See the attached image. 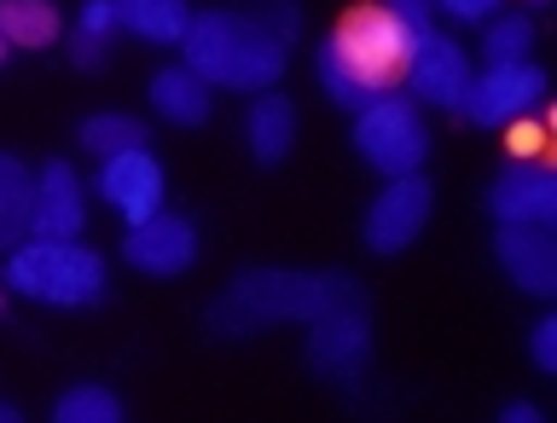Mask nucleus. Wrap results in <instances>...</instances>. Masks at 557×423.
Here are the masks:
<instances>
[{"mask_svg": "<svg viewBox=\"0 0 557 423\" xmlns=\"http://www.w3.org/2000/svg\"><path fill=\"white\" fill-rule=\"evenodd\" d=\"M546 99V70L517 59V64H487L482 76H470V94H465V111L476 128H505V122L540 111Z\"/></svg>", "mask_w": 557, "mask_h": 423, "instance_id": "nucleus-6", "label": "nucleus"}, {"mask_svg": "<svg viewBox=\"0 0 557 423\" xmlns=\"http://www.w3.org/2000/svg\"><path fill=\"white\" fill-rule=\"evenodd\" d=\"M29 209H35V169L0 151V250L29 238Z\"/></svg>", "mask_w": 557, "mask_h": 423, "instance_id": "nucleus-18", "label": "nucleus"}, {"mask_svg": "<svg viewBox=\"0 0 557 423\" xmlns=\"http://www.w3.org/2000/svg\"><path fill=\"white\" fill-rule=\"evenodd\" d=\"M0 285L47 308H94L104 296V261L82 238H24L12 244Z\"/></svg>", "mask_w": 557, "mask_h": 423, "instance_id": "nucleus-4", "label": "nucleus"}, {"mask_svg": "<svg viewBox=\"0 0 557 423\" xmlns=\"http://www.w3.org/2000/svg\"><path fill=\"white\" fill-rule=\"evenodd\" d=\"M256 17H261V29H268V35H278V41H296V29H302V12H296L290 7V0H256V7H250Z\"/></svg>", "mask_w": 557, "mask_h": 423, "instance_id": "nucleus-24", "label": "nucleus"}, {"mask_svg": "<svg viewBox=\"0 0 557 423\" xmlns=\"http://www.w3.org/2000/svg\"><path fill=\"white\" fill-rule=\"evenodd\" d=\"M122 261L151 278H174L186 273L191 261H198V226L186 215H169V209H157V215L134 221L128 238H122Z\"/></svg>", "mask_w": 557, "mask_h": 423, "instance_id": "nucleus-10", "label": "nucleus"}, {"mask_svg": "<svg viewBox=\"0 0 557 423\" xmlns=\"http://www.w3.org/2000/svg\"><path fill=\"white\" fill-rule=\"evenodd\" d=\"M430 203H435V186L424 181V169L395 174V181L377 191V203L366 209V244H372L377 256H400L407 244H418V233H424Z\"/></svg>", "mask_w": 557, "mask_h": 423, "instance_id": "nucleus-7", "label": "nucleus"}, {"mask_svg": "<svg viewBox=\"0 0 557 423\" xmlns=\"http://www.w3.org/2000/svg\"><path fill=\"white\" fill-rule=\"evenodd\" d=\"M87 226V198L82 174L52 157L47 169H35V209H29V238H82Z\"/></svg>", "mask_w": 557, "mask_h": 423, "instance_id": "nucleus-13", "label": "nucleus"}, {"mask_svg": "<svg viewBox=\"0 0 557 423\" xmlns=\"http://www.w3.org/2000/svg\"><path fill=\"white\" fill-rule=\"evenodd\" d=\"M494 256H499V268L511 273L517 290L557 296V238H552V226H499Z\"/></svg>", "mask_w": 557, "mask_h": 423, "instance_id": "nucleus-14", "label": "nucleus"}, {"mask_svg": "<svg viewBox=\"0 0 557 423\" xmlns=\"http://www.w3.org/2000/svg\"><path fill=\"white\" fill-rule=\"evenodd\" d=\"M52 418L59 423H122V400L104 389V383H70V389L52 400Z\"/></svg>", "mask_w": 557, "mask_h": 423, "instance_id": "nucleus-21", "label": "nucleus"}, {"mask_svg": "<svg viewBox=\"0 0 557 423\" xmlns=\"http://www.w3.org/2000/svg\"><path fill=\"white\" fill-rule=\"evenodd\" d=\"M377 7H389L407 29H418V35H430V17H435V0H377Z\"/></svg>", "mask_w": 557, "mask_h": 423, "instance_id": "nucleus-26", "label": "nucleus"}, {"mask_svg": "<svg viewBox=\"0 0 557 423\" xmlns=\"http://www.w3.org/2000/svg\"><path fill=\"white\" fill-rule=\"evenodd\" d=\"M470 52L453 41V35H424L412 52V64H407V82H412V99L418 104H442V111L459 116L465 111V94H470Z\"/></svg>", "mask_w": 557, "mask_h": 423, "instance_id": "nucleus-11", "label": "nucleus"}, {"mask_svg": "<svg viewBox=\"0 0 557 423\" xmlns=\"http://www.w3.org/2000/svg\"><path fill=\"white\" fill-rule=\"evenodd\" d=\"M186 70H198L209 87H233V94H261V87H278L285 76L290 47L278 35L261 29V17L250 7H209L191 12L186 24Z\"/></svg>", "mask_w": 557, "mask_h": 423, "instance_id": "nucleus-3", "label": "nucleus"}, {"mask_svg": "<svg viewBox=\"0 0 557 423\" xmlns=\"http://www.w3.org/2000/svg\"><path fill=\"white\" fill-rule=\"evenodd\" d=\"M244 139H250V157L261 169H278L296 146V104L278 87H261L244 111Z\"/></svg>", "mask_w": 557, "mask_h": 423, "instance_id": "nucleus-15", "label": "nucleus"}, {"mask_svg": "<svg viewBox=\"0 0 557 423\" xmlns=\"http://www.w3.org/2000/svg\"><path fill=\"white\" fill-rule=\"evenodd\" d=\"M76 139L94 157H111V151H128V146H151V134H146V122L139 116H122V111H99V116H87Z\"/></svg>", "mask_w": 557, "mask_h": 423, "instance_id": "nucleus-20", "label": "nucleus"}, {"mask_svg": "<svg viewBox=\"0 0 557 423\" xmlns=\"http://www.w3.org/2000/svg\"><path fill=\"white\" fill-rule=\"evenodd\" d=\"M424 35L407 29L389 7L366 0V7H348L337 17V29L320 41V87L325 99H337L343 111H366L372 99L395 94L407 82V64Z\"/></svg>", "mask_w": 557, "mask_h": 423, "instance_id": "nucleus-1", "label": "nucleus"}, {"mask_svg": "<svg viewBox=\"0 0 557 423\" xmlns=\"http://www.w3.org/2000/svg\"><path fill=\"white\" fill-rule=\"evenodd\" d=\"M163 186H169V181H163V163L151 157V146H128V151L99 157V181H94V191H99V198L111 203L128 226L163 209Z\"/></svg>", "mask_w": 557, "mask_h": 423, "instance_id": "nucleus-9", "label": "nucleus"}, {"mask_svg": "<svg viewBox=\"0 0 557 423\" xmlns=\"http://www.w3.org/2000/svg\"><path fill=\"white\" fill-rule=\"evenodd\" d=\"M151 104H157L163 122H174V128H203L209 111H215V87H209L198 70L169 64V70L151 76Z\"/></svg>", "mask_w": 557, "mask_h": 423, "instance_id": "nucleus-16", "label": "nucleus"}, {"mask_svg": "<svg viewBox=\"0 0 557 423\" xmlns=\"http://www.w3.org/2000/svg\"><path fill=\"white\" fill-rule=\"evenodd\" d=\"M546 122H540L534 111L529 116H517V122H505V151H511V163H546Z\"/></svg>", "mask_w": 557, "mask_h": 423, "instance_id": "nucleus-23", "label": "nucleus"}, {"mask_svg": "<svg viewBox=\"0 0 557 423\" xmlns=\"http://www.w3.org/2000/svg\"><path fill=\"white\" fill-rule=\"evenodd\" d=\"M76 29L111 47V35L122 29V24H116V0H87V7H82V17H76Z\"/></svg>", "mask_w": 557, "mask_h": 423, "instance_id": "nucleus-25", "label": "nucleus"}, {"mask_svg": "<svg viewBox=\"0 0 557 423\" xmlns=\"http://www.w3.org/2000/svg\"><path fill=\"white\" fill-rule=\"evenodd\" d=\"M0 313H7V290H0Z\"/></svg>", "mask_w": 557, "mask_h": 423, "instance_id": "nucleus-33", "label": "nucleus"}, {"mask_svg": "<svg viewBox=\"0 0 557 423\" xmlns=\"http://www.w3.org/2000/svg\"><path fill=\"white\" fill-rule=\"evenodd\" d=\"M355 151L377 174H389V181L395 174H418L430 157V134H424V116H418V99L383 94L366 111H355Z\"/></svg>", "mask_w": 557, "mask_h": 423, "instance_id": "nucleus-5", "label": "nucleus"}, {"mask_svg": "<svg viewBox=\"0 0 557 423\" xmlns=\"http://www.w3.org/2000/svg\"><path fill=\"white\" fill-rule=\"evenodd\" d=\"M12 59V41H7V35H0V64H7Z\"/></svg>", "mask_w": 557, "mask_h": 423, "instance_id": "nucleus-32", "label": "nucleus"}, {"mask_svg": "<svg viewBox=\"0 0 557 423\" xmlns=\"http://www.w3.org/2000/svg\"><path fill=\"white\" fill-rule=\"evenodd\" d=\"M487 215L499 226H552L557 221V174L546 163H505L487 186Z\"/></svg>", "mask_w": 557, "mask_h": 423, "instance_id": "nucleus-12", "label": "nucleus"}, {"mask_svg": "<svg viewBox=\"0 0 557 423\" xmlns=\"http://www.w3.org/2000/svg\"><path fill=\"white\" fill-rule=\"evenodd\" d=\"M116 24L139 35L151 47H181L186 41V24H191V7L186 0H116Z\"/></svg>", "mask_w": 557, "mask_h": 423, "instance_id": "nucleus-17", "label": "nucleus"}, {"mask_svg": "<svg viewBox=\"0 0 557 423\" xmlns=\"http://www.w3.org/2000/svg\"><path fill=\"white\" fill-rule=\"evenodd\" d=\"M529 354L540 372H557V320H540L534 337H529Z\"/></svg>", "mask_w": 557, "mask_h": 423, "instance_id": "nucleus-27", "label": "nucleus"}, {"mask_svg": "<svg viewBox=\"0 0 557 423\" xmlns=\"http://www.w3.org/2000/svg\"><path fill=\"white\" fill-rule=\"evenodd\" d=\"M499 423H540V407H529V400H505Z\"/></svg>", "mask_w": 557, "mask_h": 423, "instance_id": "nucleus-30", "label": "nucleus"}, {"mask_svg": "<svg viewBox=\"0 0 557 423\" xmlns=\"http://www.w3.org/2000/svg\"><path fill=\"white\" fill-rule=\"evenodd\" d=\"M435 12L459 17V24H487L499 12V0H435Z\"/></svg>", "mask_w": 557, "mask_h": 423, "instance_id": "nucleus-28", "label": "nucleus"}, {"mask_svg": "<svg viewBox=\"0 0 557 423\" xmlns=\"http://www.w3.org/2000/svg\"><path fill=\"white\" fill-rule=\"evenodd\" d=\"M0 35L12 47H52L64 35V17L52 0H0Z\"/></svg>", "mask_w": 557, "mask_h": 423, "instance_id": "nucleus-19", "label": "nucleus"}, {"mask_svg": "<svg viewBox=\"0 0 557 423\" xmlns=\"http://www.w3.org/2000/svg\"><path fill=\"white\" fill-rule=\"evenodd\" d=\"M331 308H366V290L355 273H320V268H244L215 302L209 331L215 337H256L268 325H308Z\"/></svg>", "mask_w": 557, "mask_h": 423, "instance_id": "nucleus-2", "label": "nucleus"}, {"mask_svg": "<svg viewBox=\"0 0 557 423\" xmlns=\"http://www.w3.org/2000/svg\"><path fill=\"white\" fill-rule=\"evenodd\" d=\"M17 418H24V412H17L12 400H0V423H17Z\"/></svg>", "mask_w": 557, "mask_h": 423, "instance_id": "nucleus-31", "label": "nucleus"}, {"mask_svg": "<svg viewBox=\"0 0 557 423\" xmlns=\"http://www.w3.org/2000/svg\"><path fill=\"white\" fill-rule=\"evenodd\" d=\"M482 52H487V64H517V59H529V47H534V24L522 12H494L482 24Z\"/></svg>", "mask_w": 557, "mask_h": 423, "instance_id": "nucleus-22", "label": "nucleus"}, {"mask_svg": "<svg viewBox=\"0 0 557 423\" xmlns=\"http://www.w3.org/2000/svg\"><path fill=\"white\" fill-rule=\"evenodd\" d=\"M366 360H372V320L366 308H331L308 320V365L331 383H360Z\"/></svg>", "mask_w": 557, "mask_h": 423, "instance_id": "nucleus-8", "label": "nucleus"}, {"mask_svg": "<svg viewBox=\"0 0 557 423\" xmlns=\"http://www.w3.org/2000/svg\"><path fill=\"white\" fill-rule=\"evenodd\" d=\"M104 52H111L104 41H94V35H82V29H70V64H76V70H99Z\"/></svg>", "mask_w": 557, "mask_h": 423, "instance_id": "nucleus-29", "label": "nucleus"}]
</instances>
